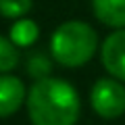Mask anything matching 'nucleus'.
<instances>
[{
  "mask_svg": "<svg viewBox=\"0 0 125 125\" xmlns=\"http://www.w3.org/2000/svg\"><path fill=\"white\" fill-rule=\"evenodd\" d=\"M25 106L31 125H75L81 100L67 79L50 75L33 81L27 92Z\"/></svg>",
  "mask_w": 125,
  "mask_h": 125,
  "instance_id": "1",
  "label": "nucleus"
},
{
  "mask_svg": "<svg viewBox=\"0 0 125 125\" xmlns=\"http://www.w3.org/2000/svg\"><path fill=\"white\" fill-rule=\"evenodd\" d=\"M98 50V33L85 21H65L50 36V54L67 69H79Z\"/></svg>",
  "mask_w": 125,
  "mask_h": 125,
  "instance_id": "2",
  "label": "nucleus"
},
{
  "mask_svg": "<svg viewBox=\"0 0 125 125\" xmlns=\"http://www.w3.org/2000/svg\"><path fill=\"white\" fill-rule=\"evenodd\" d=\"M90 104L102 119H119L125 113V85L115 77H100L90 90Z\"/></svg>",
  "mask_w": 125,
  "mask_h": 125,
  "instance_id": "3",
  "label": "nucleus"
},
{
  "mask_svg": "<svg viewBox=\"0 0 125 125\" xmlns=\"http://www.w3.org/2000/svg\"><path fill=\"white\" fill-rule=\"evenodd\" d=\"M100 62L111 77L125 83V29H117L104 38L100 46Z\"/></svg>",
  "mask_w": 125,
  "mask_h": 125,
  "instance_id": "4",
  "label": "nucleus"
},
{
  "mask_svg": "<svg viewBox=\"0 0 125 125\" xmlns=\"http://www.w3.org/2000/svg\"><path fill=\"white\" fill-rule=\"evenodd\" d=\"M27 102V90L21 77L17 75H0V119L13 117Z\"/></svg>",
  "mask_w": 125,
  "mask_h": 125,
  "instance_id": "5",
  "label": "nucleus"
},
{
  "mask_svg": "<svg viewBox=\"0 0 125 125\" xmlns=\"http://www.w3.org/2000/svg\"><path fill=\"white\" fill-rule=\"evenodd\" d=\"M94 17L113 29H125V0H92Z\"/></svg>",
  "mask_w": 125,
  "mask_h": 125,
  "instance_id": "6",
  "label": "nucleus"
},
{
  "mask_svg": "<svg viewBox=\"0 0 125 125\" xmlns=\"http://www.w3.org/2000/svg\"><path fill=\"white\" fill-rule=\"evenodd\" d=\"M40 38V27L33 19H19L13 23L9 33V40L13 42L17 48H27V46L36 44V40Z\"/></svg>",
  "mask_w": 125,
  "mask_h": 125,
  "instance_id": "7",
  "label": "nucleus"
},
{
  "mask_svg": "<svg viewBox=\"0 0 125 125\" xmlns=\"http://www.w3.org/2000/svg\"><path fill=\"white\" fill-rule=\"evenodd\" d=\"M19 61H21V52L19 48L9 40V38L0 36V75H6L13 69H17Z\"/></svg>",
  "mask_w": 125,
  "mask_h": 125,
  "instance_id": "8",
  "label": "nucleus"
},
{
  "mask_svg": "<svg viewBox=\"0 0 125 125\" xmlns=\"http://www.w3.org/2000/svg\"><path fill=\"white\" fill-rule=\"evenodd\" d=\"M33 9V0H0V17L4 19H25L29 10Z\"/></svg>",
  "mask_w": 125,
  "mask_h": 125,
  "instance_id": "9",
  "label": "nucleus"
},
{
  "mask_svg": "<svg viewBox=\"0 0 125 125\" xmlns=\"http://www.w3.org/2000/svg\"><path fill=\"white\" fill-rule=\"evenodd\" d=\"M50 69H52V65H50V61L44 56V54H33V56L27 61V73H29L33 79H44V77H50Z\"/></svg>",
  "mask_w": 125,
  "mask_h": 125,
  "instance_id": "10",
  "label": "nucleus"
}]
</instances>
